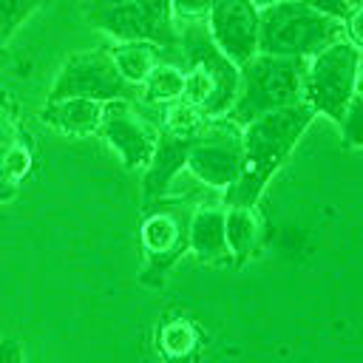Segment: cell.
Listing matches in <instances>:
<instances>
[{
	"mask_svg": "<svg viewBox=\"0 0 363 363\" xmlns=\"http://www.w3.org/2000/svg\"><path fill=\"white\" fill-rule=\"evenodd\" d=\"M312 119L315 111L306 102H298L247 122L241 128V173L224 190V207H255L267 182L289 159Z\"/></svg>",
	"mask_w": 363,
	"mask_h": 363,
	"instance_id": "1",
	"label": "cell"
},
{
	"mask_svg": "<svg viewBox=\"0 0 363 363\" xmlns=\"http://www.w3.org/2000/svg\"><path fill=\"white\" fill-rule=\"evenodd\" d=\"M179 45L173 65L184 74L182 99L196 105L207 119L224 116L238 94V65H233L210 40L204 20H176Z\"/></svg>",
	"mask_w": 363,
	"mask_h": 363,
	"instance_id": "2",
	"label": "cell"
},
{
	"mask_svg": "<svg viewBox=\"0 0 363 363\" xmlns=\"http://www.w3.org/2000/svg\"><path fill=\"white\" fill-rule=\"evenodd\" d=\"M346 37V23L309 9L301 0H278L258 9V54L309 60Z\"/></svg>",
	"mask_w": 363,
	"mask_h": 363,
	"instance_id": "3",
	"label": "cell"
},
{
	"mask_svg": "<svg viewBox=\"0 0 363 363\" xmlns=\"http://www.w3.org/2000/svg\"><path fill=\"white\" fill-rule=\"evenodd\" d=\"M303 65L306 60L255 54L238 68V94L224 116L244 128L264 113L303 102Z\"/></svg>",
	"mask_w": 363,
	"mask_h": 363,
	"instance_id": "4",
	"label": "cell"
},
{
	"mask_svg": "<svg viewBox=\"0 0 363 363\" xmlns=\"http://www.w3.org/2000/svg\"><path fill=\"white\" fill-rule=\"evenodd\" d=\"M85 17L119 43H150L159 51V62H173L179 26L170 11V0H122L85 9Z\"/></svg>",
	"mask_w": 363,
	"mask_h": 363,
	"instance_id": "5",
	"label": "cell"
},
{
	"mask_svg": "<svg viewBox=\"0 0 363 363\" xmlns=\"http://www.w3.org/2000/svg\"><path fill=\"white\" fill-rule=\"evenodd\" d=\"M357 74H360V45L349 43L346 37L326 45L320 54L309 57L303 65V102L315 111V116H326L340 125L346 105L357 94Z\"/></svg>",
	"mask_w": 363,
	"mask_h": 363,
	"instance_id": "6",
	"label": "cell"
},
{
	"mask_svg": "<svg viewBox=\"0 0 363 363\" xmlns=\"http://www.w3.org/2000/svg\"><path fill=\"white\" fill-rule=\"evenodd\" d=\"M241 125L230 122L227 116L204 119L201 130L193 136L187 150L190 173L218 190H227L241 173Z\"/></svg>",
	"mask_w": 363,
	"mask_h": 363,
	"instance_id": "7",
	"label": "cell"
},
{
	"mask_svg": "<svg viewBox=\"0 0 363 363\" xmlns=\"http://www.w3.org/2000/svg\"><path fill=\"white\" fill-rule=\"evenodd\" d=\"M139 88L128 85L113 62L108 51H77L71 54L60 74L51 82L48 99H65V96H82V99H94V102H113V99H125L130 102L136 96Z\"/></svg>",
	"mask_w": 363,
	"mask_h": 363,
	"instance_id": "8",
	"label": "cell"
},
{
	"mask_svg": "<svg viewBox=\"0 0 363 363\" xmlns=\"http://www.w3.org/2000/svg\"><path fill=\"white\" fill-rule=\"evenodd\" d=\"M190 207L184 201H153L147 204V216L142 221L139 238L145 250V284H159L162 275L187 252V221Z\"/></svg>",
	"mask_w": 363,
	"mask_h": 363,
	"instance_id": "9",
	"label": "cell"
},
{
	"mask_svg": "<svg viewBox=\"0 0 363 363\" xmlns=\"http://www.w3.org/2000/svg\"><path fill=\"white\" fill-rule=\"evenodd\" d=\"M204 23L210 40L233 65L241 68L258 54V9L250 0H213Z\"/></svg>",
	"mask_w": 363,
	"mask_h": 363,
	"instance_id": "10",
	"label": "cell"
},
{
	"mask_svg": "<svg viewBox=\"0 0 363 363\" xmlns=\"http://www.w3.org/2000/svg\"><path fill=\"white\" fill-rule=\"evenodd\" d=\"M99 136L119 153L122 164L136 170L145 167L153 145H156V128H150L125 99H113L102 105V122H99Z\"/></svg>",
	"mask_w": 363,
	"mask_h": 363,
	"instance_id": "11",
	"label": "cell"
},
{
	"mask_svg": "<svg viewBox=\"0 0 363 363\" xmlns=\"http://www.w3.org/2000/svg\"><path fill=\"white\" fill-rule=\"evenodd\" d=\"M190 142H193V136H182V133H173V130H164V128L156 130V145H153V153H150V159L145 164V173H142L145 207L164 199L176 173L182 167H187Z\"/></svg>",
	"mask_w": 363,
	"mask_h": 363,
	"instance_id": "12",
	"label": "cell"
},
{
	"mask_svg": "<svg viewBox=\"0 0 363 363\" xmlns=\"http://www.w3.org/2000/svg\"><path fill=\"white\" fill-rule=\"evenodd\" d=\"M187 252H193L201 264H230L227 241H224V207L199 204L187 221Z\"/></svg>",
	"mask_w": 363,
	"mask_h": 363,
	"instance_id": "13",
	"label": "cell"
},
{
	"mask_svg": "<svg viewBox=\"0 0 363 363\" xmlns=\"http://www.w3.org/2000/svg\"><path fill=\"white\" fill-rule=\"evenodd\" d=\"M264 221L258 207H224V241L235 267L247 264L261 247Z\"/></svg>",
	"mask_w": 363,
	"mask_h": 363,
	"instance_id": "14",
	"label": "cell"
},
{
	"mask_svg": "<svg viewBox=\"0 0 363 363\" xmlns=\"http://www.w3.org/2000/svg\"><path fill=\"white\" fill-rule=\"evenodd\" d=\"M40 119L62 133H91L102 122V102L82 99V96H65V99H48L40 111Z\"/></svg>",
	"mask_w": 363,
	"mask_h": 363,
	"instance_id": "15",
	"label": "cell"
},
{
	"mask_svg": "<svg viewBox=\"0 0 363 363\" xmlns=\"http://www.w3.org/2000/svg\"><path fill=\"white\" fill-rule=\"evenodd\" d=\"M108 54H111L116 74L133 88H139L145 82V77L150 74V68L159 62V51L150 43H119Z\"/></svg>",
	"mask_w": 363,
	"mask_h": 363,
	"instance_id": "16",
	"label": "cell"
},
{
	"mask_svg": "<svg viewBox=\"0 0 363 363\" xmlns=\"http://www.w3.org/2000/svg\"><path fill=\"white\" fill-rule=\"evenodd\" d=\"M159 352L164 354V360L170 363H184L196 354V349L201 346V332L196 329L193 320L187 318H173L164 320L159 326Z\"/></svg>",
	"mask_w": 363,
	"mask_h": 363,
	"instance_id": "17",
	"label": "cell"
},
{
	"mask_svg": "<svg viewBox=\"0 0 363 363\" xmlns=\"http://www.w3.org/2000/svg\"><path fill=\"white\" fill-rule=\"evenodd\" d=\"M139 88H142V96L147 102H153V105H170V102H179L182 99L184 74L173 62H156Z\"/></svg>",
	"mask_w": 363,
	"mask_h": 363,
	"instance_id": "18",
	"label": "cell"
},
{
	"mask_svg": "<svg viewBox=\"0 0 363 363\" xmlns=\"http://www.w3.org/2000/svg\"><path fill=\"white\" fill-rule=\"evenodd\" d=\"M204 119H207V116H204L196 105L179 99V102H170V105H167L164 119H162V128H164V130H173V133H182V136H196V133L201 130Z\"/></svg>",
	"mask_w": 363,
	"mask_h": 363,
	"instance_id": "19",
	"label": "cell"
},
{
	"mask_svg": "<svg viewBox=\"0 0 363 363\" xmlns=\"http://www.w3.org/2000/svg\"><path fill=\"white\" fill-rule=\"evenodd\" d=\"M43 0H0V45L34 14Z\"/></svg>",
	"mask_w": 363,
	"mask_h": 363,
	"instance_id": "20",
	"label": "cell"
},
{
	"mask_svg": "<svg viewBox=\"0 0 363 363\" xmlns=\"http://www.w3.org/2000/svg\"><path fill=\"white\" fill-rule=\"evenodd\" d=\"M0 164L20 182L28 170H31V164H34V153H31V147L26 145V142H20V139H11L3 150H0Z\"/></svg>",
	"mask_w": 363,
	"mask_h": 363,
	"instance_id": "21",
	"label": "cell"
},
{
	"mask_svg": "<svg viewBox=\"0 0 363 363\" xmlns=\"http://www.w3.org/2000/svg\"><path fill=\"white\" fill-rule=\"evenodd\" d=\"M360 116H363V105H360V91L352 96V102L346 105V113L340 119V130H343V145L346 147H360L363 145V133H360Z\"/></svg>",
	"mask_w": 363,
	"mask_h": 363,
	"instance_id": "22",
	"label": "cell"
},
{
	"mask_svg": "<svg viewBox=\"0 0 363 363\" xmlns=\"http://www.w3.org/2000/svg\"><path fill=\"white\" fill-rule=\"evenodd\" d=\"M301 3H306L309 9H315V11L326 14V17H335V20H340V23H346L354 11H360V9H354L349 0H301Z\"/></svg>",
	"mask_w": 363,
	"mask_h": 363,
	"instance_id": "23",
	"label": "cell"
},
{
	"mask_svg": "<svg viewBox=\"0 0 363 363\" xmlns=\"http://www.w3.org/2000/svg\"><path fill=\"white\" fill-rule=\"evenodd\" d=\"M213 0H170V11L176 20H204Z\"/></svg>",
	"mask_w": 363,
	"mask_h": 363,
	"instance_id": "24",
	"label": "cell"
},
{
	"mask_svg": "<svg viewBox=\"0 0 363 363\" xmlns=\"http://www.w3.org/2000/svg\"><path fill=\"white\" fill-rule=\"evenodd\" d=\"M0 363H26L23 349L11 337H0Z\"/></svg>",
	"mask_w": 363,
	"mask_h": 363,
	"instance_id": "25",
	"label": "cell"
},
{
	"mask_svg": "<svg viewBox=\"0 0 363 363\" xmlns=\"http://www.w3.org/2000/svg\"><path fill=\"white\" fill-rule=\"evenodd\" d=\"M17 190H20V184H17V179L0 164V204H6V201H11V199H17Z\"/></svg>",
	"mask_w": 363,
	"mask_h": 363,
	"instance_id": "26",
	"label": "cell"
},
{
	"mask_svg": "<svg viewBox=\"0 0 363 363\" xmlns=\"http://www.w3.org/2000/svg\"><path fill=\"white\" fill-rule=\"evenodd\" d=\"M11 139H14V130H11L9 119H6L3 113H0V150H3V147H6V145H9Z\"/></svg>",
	"mask_w": 363,
	"mask_h": 363,
	"instance_id": "27",
	"label": "cell"
},
{
	"mask_svg": "<svg viewBox=\"0 0 363 363\" xmlns=\"http://www.w3.org/2000/svg\"><path fill=\"white\" fill-rule=\"evenodd\" d=\"M111 3H122V0H88L85 9H96V6H111Z\"/></svg>",
	"mask_w": 363,
	"mask_h": 363,
	"instance_id": "28",
	"label": "cell"
},
{
	"mask_svg": "<svg viewBox=\"0 0 363 363\" xmlns=\"http://www.w3.org/2000/svg\"><path fill=\"white\" fill-rule=\"evenodd\" d=\"M255 9H267V6H272V3H278V0H250Z\"/></svg>",
	"mask_w": 363,
	"mask_h": 363,
	"instance_id": "29",
	"label": "cell"
},
{
	"mask_svg": "<svg viewBox=\"0 0 363 363\" xmlns=\"http://www.w3.org/2000/svg\"><path fill=\"white\" fill-rule=\"evenodd\" d=\"M349 3H352V6H354V9H360V0H349Z\"/></svg>",
	"mask_w": 363,
	"mask_h": 363,
	"instance_id": "30",
	"label": "cell"
}]
</instances>
